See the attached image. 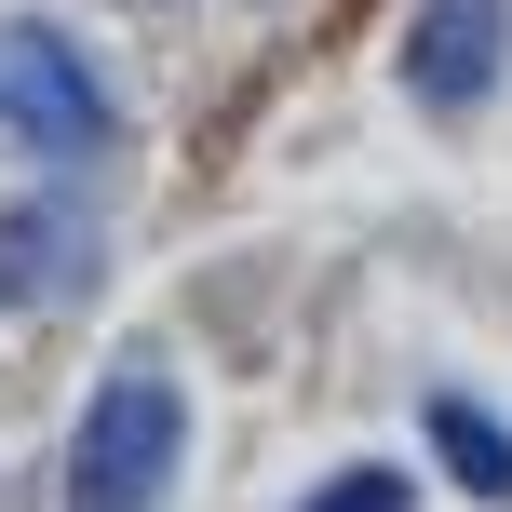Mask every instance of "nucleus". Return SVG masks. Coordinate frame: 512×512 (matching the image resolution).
I'll list each match as a JSON object with an SVG mask.
<instances>
[{
	"instance_id": "nucleus-1",
	"label": "nucleus",
	"mask_w": 512,
	"mask_h": 512,
	"mask_svg": "<svg viewBox=\"0 0 512 512\" xmlns=\"http://www.w3.org/2000/svg\"><path fill=\"white\" fill-rule=\"evenodd\" d=\"M176 445H189L176 378H162V364H122V378L81 405V432H68V512H162Z\"/></svg>"
},
{
	"instance_id": "nucleus-5",
	"label": "nucleus",
	"mask_w": 512,
	"mask_h": 512,
	"mask_svg": "<svg viewBox=\"0 0 512 512\" xmlns=\"http://www.w3.org/2000/svg\"><path fill=\"white\" fill-rule=\"evenodd\" d=\"M432 459L459 472L472 499H512V432L472 405V391H432Z\"/></svg>"
},
{
	"instance_id": "nucleus-6",
	"label": "nucleus",
	"mask_w": 512,
	"mask_h": 512,
	"mask_svg": "<svg viewBox=\"0 0 512 512\" xmlns=\"http://www.w3.org/2000/svg\"><path fill=\"white\" fill-rule=\"evenodd\" d=\"M310 512H405V472H337Z\"/></svg>"
},
{
	"instance_id": "nucleus-4",
	"label": "nucleus",
	"mask_w": 512,
	"mask_h": 512,
	"mask_svg": "<svg viewBox=\"0 0 512 512\" xmlns=\"http://www.w3.org/2000/svg\"><path fill=\"white\" fill-rule=\"evenodd\" d=\"M81 283H95V216H68V203H14L0 216V310H54Z\"/></svg>"
},
{
	"instance_id": "nucleus-2",
	"label": "nucleus",
	"mask_w": 512,
	"mask_h": 512,
	"mask_svg": "<svg viewBox=\"0 0 512 512\" xmlns=\"http://www.w3.org/2000/svg\"><path fill=\"white\" fill-rule=\"evenodd\" d=\"M108 81H95V54L68 41V27H41V14H14L0 27V135L14 149H41V162H81V149H108Z\"/></svg>"
},
{
	"instance_id": "nucleus-3",
	"label": "nucleus",
	"mask_w": 512,
	"mask_h": 512,
	"mask_svg": "<svg viewBox=\"0 0 512 512\" xmlns=\"http://www.w3.org/2000/svg\"><path fill=\"white\" fill-rule=\"evenodd\" d=\"M512 68V0H418L405 27V95L418 108H486Z\"/></svg>"
}]
</instances>
